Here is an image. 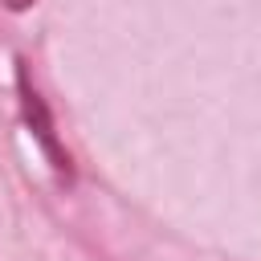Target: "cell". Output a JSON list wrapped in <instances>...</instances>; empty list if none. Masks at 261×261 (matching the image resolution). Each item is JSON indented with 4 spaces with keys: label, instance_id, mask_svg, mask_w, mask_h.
<instances>
[{
    "label": "cell",
    "instance_id": "1",
    "mask_svg": "<svg viewBox=\"0 0 261 261\" xmlns=\"http://www.w3.org/2000/svg\"><path fill=\"white\" fill-rule=\"evenodd\" d=\"M16 98H20V118H24L29 135L37 139V147L45 151L53 175L65 179V184H73V159H69V151L61 147V135H57V126H53V114H49L41 90L33 86V73H29V61H24V57L16 61Z\"/></svg>",
    "mask_w": 261,
    "mask_h": 261
},
{
    "label": "cell",
    "instance_id": "2",
    "mask_svg": "<svg viewBox=\"0 0 261 261\" xmlns=\"http://www.w3.org/2000/svg\"><path fill=\"white\" fill-rule=\"evenodd\" d=\"M33 4H37V0H4L8 12H24V8H33Z\"/></svg>",
    "mask_w": 261,
    "mask_h": 261
}]
</instances>
